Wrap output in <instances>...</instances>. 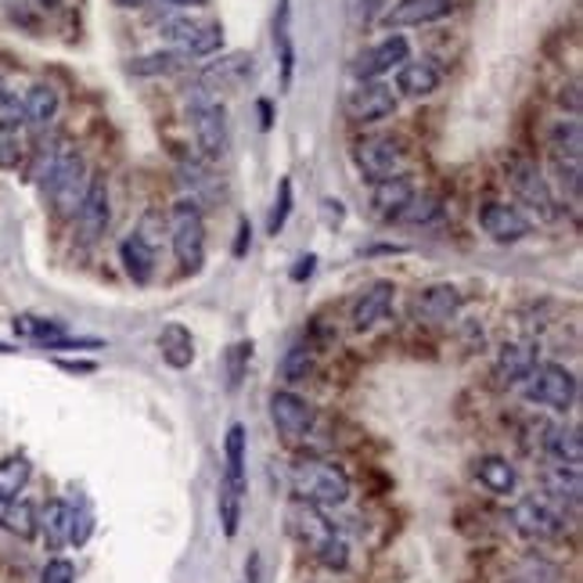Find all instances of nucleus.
<instances>
[{
    "mask_svg": "<svg viewBox=\"0 0 583 583\" xmlns=\"http://www.w3.org/2000/svg\"><path fill=\"white\" fill-rule=\"evenodd\" d=\"M33 177L43 187V195H48L54 216L72 221L76 209H80L83 195H86V187H91L94 173H91V166H86V158H83L76 141L54 137L51 144H43V149H40Z\"/></svg>",
    "mask_w": 583,
    "mask_h": 583,
    "instance_id": "nucleus-1",
    "label": "nucleus"
},
{
    "mask_svg": "<svg viewBox=\"0 0 583 583\" xmlns=\"http://www.w3.org/2000/svg\"><path fill=\"white\" fill-rule=\"evenodd\" d=\"M285 526L325 570L342 573L349 565V544L346 536L335 530V522L325 515V508L292 498V504L285 508Z\"/></svg>",
    "mask_w": 583,
    "mask_h": 583,
    "instance_id": "nucleus-2",
    "label": "nucleus"
},
{
    "mask_svg": "<svg viewBox=\"0 0 583 583\" xmlns=\"http://www.w3.org/2000/svg\"><path fill=\"white\" fill-rule=\"evenodd\" d=\"M288 487L296 501H310L317 508H339L349 501V475L335 461L325 458H303L292 464Z\"/></svg>",
    "mask_w": 583,
    "mask_h": 583,
    "instance_id": "nucleus-3",
    "label": "nucleus"
},
{
    "mask_svg": "<svg viewBox=\"0 0 583 583\" xmlns=\"http://www.w3.org/2000/svg\"><path fill=\"white\" fill-rule=\"evenodd\" d=\"M184 109H187V120H192L195 130V144L198 152L209 158H221L231 144V130H227V109L224 101L216 98L209 86H202L198 80L184 91Z\"/></svg>",
    "mask_w": 583,
    "mask_h": 583,
    "instance_id": "nucleus-4",
    "label": "nucleus"
},
{
    "mask_svg": "<svg viewBox=\"0 0 583 583\" xmlns=\"http://www.w3.org/2000/svg\"><path fill=\"white\" fill-rule=\"evenodd\" d=\"M242 501H245V426H231L224 440V479H221V522L224 536H238L242 526Z\"/></svg>",
    "mask_w": 583,
    "mask_h": 583,
    "instance_id": "nucleus-5",
    "label": "nucleus"
},
{
    "mask_svg": "<svg viewBox=\"0 0 583 583\" xmlns=\"http://www.w3.org/2000/svg\"><path fill=\"white\" fill-rule=\"evenodd\" d=\"M170 245L173 256L184 270H198L206 264V216L202 206H195L192 198H181L177 206L170 209Z\"/></svg>",
    "mask_w": 583,
    "mask_h": 583,
    "instance_id": "nucleus-6",
    "label": "nucleus"
},
{
    "mask_svg": "<svg viewBox=\"0 0 583 583\" xmlns=\"http://www.w3.org/2000/svg\"><path fill=\"white\" fill-rule=\"evenodd\" d=\"M508 173V184H512L515 198L522 202L526 209H533L541 221H555L559 216V198L551 192V181L544 177V170L533 163L526 155H512L504 163Z\"/></svg>",
    "mask_w": 583,
    "mask_h": 583,
    "instance_id": "nucleus-7",
    "label": "nucleus"
},
{
    "mask_svg": "<svg viewBox=\"0 0 583 583\" xmlns=\"http://www.w3.org/2000/svg\"><path fill=\"white\" fill-rule=\"evenodd\" d=\"M526 400L536 403V407H544V411H555V415H565V411H573V403H576V375L565 368V364H551V360H541L533 368V375L526 378Z\"/></svg>",
    "mask_w": 583,
    "mask_h": 583,
    "instance_id": "nucleus-8",
    "label": "nucleus"
},
{
    "mask_svg": "<svg viewBox=\"0 0 583 583\" xmlns=\"http://www.w3.org/2000/svg\"><path fill=\"white\" fill-rule=\"evenodd\" d=\"M158 37L170 43V51L184 54L187 62L192 58H213L224 48V29L216 22H198L187 19V14H173V19L158 22Z\"/></svg>",
    "mask_w": 583,
    "mask_h": 583,
    "instance_id": "nucleus-9",
    "label": "nucleus"
},
{
    "mask_svg": "<svg viewBox=\"0 0 583 583\" xmlns=\"http://www.w3.org/2000/svg\"><path fill=\"white\" fill-rule=\"evenodd\" d=\"M512 526L526 536V541H555L565 530V504L551 501L548 493H526L512 508Z\"/></svg>",
    "mask_w": 583,
    "mask_h": 583,
    "instance_id": "nucleus-10",
    "label": "nucleus"
},
{
    "mask_svg": "<svg viewBox=\"0 0 583 583\" xmlns=\"http://www.w3.org/2000/svg\"><path fill=\"white\" fill-rule=\"evenodd\" d=\"M403 141L400 137H389V134H371V137H360L354 141V163L364 173V181H386V177H397L403 170Z\"/></svg>",
    "mask_w": 583,
    "mask_h": 583,
    "instance_id": "nucleus-11",
    "label": "nucleus"
},
{
    "mask_svg": "<svg viewBox=\"0 0 583 583\" xmlns=\"http://www.w3.org/2000/svg\"><path fill=\"white\" fill-rule=\"evenodd\" d=\"M72 224H76V242L83 249H91L101 238H105V231L112 224V198H109V184L101 173L91 177V187H86V195L80 202L76 216H72Z\"/></svg>",
    "mask_w": 583,
    "mask_h": 583,
    "instance_id": "nucleus-12",
    "label": "nucleus"
},
{
    "mask_svg": "<svg viewBox=\"0 0 583 583\" xmlns=\"http://www.w3.org/2000/svg\"><path fill=\"white\" fill-rule=\"evenodd\" d=\"M400 105V94L382 80H364L346 98V115L354 123H382Z\"/></svg>",
    "mask_w": 583,
    "mask_h": 583,
    "instance_id": "nucleus-13",
    "label": "nucleus"
},
{
    "mask_svg": "<svg viewBox=\"0 0 583 583\" xmlns=\"http://www.w3.org/2000/svg\"><path fill=\"white\" fill-rule=\"evenodd\" d=\"M270 421H274V429H278L288 443H299L306 440V436L314 432V403L310 400H303L299 392H292V389H278L270 397Z\"/></svg>",
    "mask_w": 583,
    "mask_h": 583,
    "instance_id": "nucleus-14",
    "label": "nucleus"
},
{
    "mask_svg": "<svg viewBox=\"0 0 583 583\" xmlns=\"http://www.w3.org/2000/svg\"><path fill=\"white\" fill-rule=\"evenodd\" d=\"M464 306V296L458 285H426L411 296V317L421 325H450Z\"/></svg>",
    "mask_w": 583,
    "mask_h": 583,
    "instance_id": "nucleus-15",
    "label": "nucleus"
},
{
    "mask_svg": "<svg viewBox=\"0 0 583 583\" xmlns=\"http://www.w3.org/2000/svg\"><path fill=\"white\" fill-rule=\"evenodd\" d=\"M407 58H411V43H407V37H400V33H392V37H386L382 43H375V48H368V51H360L357 58H354V76L364 83V80H382L386 72H392V69H400Z\"/></svg>",
    "mask_w": 583,
    "mask_h": 583,
    "instance_id": "nucleus-16",
    "label": "nucleus"
},
{
    "mask_svg": "<svg viewBox=\"0 0 583 583\" xmlns=\"http://www.w3.org/2000/svg\"><path fill=\"white\" fill-rule=\"evenodd\" d=\"M479 227H483L498 245H515L533 235L530 216L519 206H508V202H487V206L479 209Z\"/></svg>",
    "mask_w": 583,
    "mask_h": 583,
    "instance_id": "nucleus-17",
    "label": "nucleus"
},
{
    "mask_svg": "<svg viewBox=\"0 0 583 583\" xmlns=\"http://www.w3.org/2000/svg\"><path fill=\"white\" fill-rule=\"evenodd\" d=\"M536 364H541L536 342H526V339L504 342L498 349V357H493V378H498L501 386H522L533 375Z\"/></svg>",
    "mask_w": 583,
    "mask_h": 583,
    "instance_id": "nucleus-18",
    "label": "nucleus"
},
{
    "mask_svg": "<svg viewBox=\"0 0 583 583\" xmlns=\"http://www.w3.org/2000/svg\"><path fill=\"white\" fill-rule=\"evenodd\" d=\"M392 299H397V285L392 282H371L368 288L354 299V310H349V325L357 331H371L378 328L392 310Z\"/></svg>",
    "mask_w": 583,
    "mask_h": 583,
    "instance_id": "nucleus-19",
    "label": "nucleus"
},
{
    "mask_svg": "<svg viewBox=\"0 0 583 583\" xmlns=\"http://www.w3.org/2000/svg\"><path fill=\"white\" fill-rule=\"evenodd\" d=\"M253 76V54L245 51H231V54H221L213 58V62H206L198 69V83L209 86V91H235V86H242L245 80Z\"/></svg>",
    "mask_w": 583,
    "mask_h": 583,
    "instance_id": "nucleus-20",
    "label": "nucleus"
},
{
    "mask_svg": "<svg viewBox=\"0 0 583 583\" xmlns=\"http://www.w3.org/2000/svg\"><path fill=\"white\" fill-rule=\"evenodd\" d=\"M454 11V0H397L392 8H386L382 25L386 29H411V25H432L447 19Z\"/></svg>",
    "mask_w": 583,
    "mask_h": 583,
    "instance_id": "nucleus-21",
    "label": "nucleus"
},
{
    "mask_svg": "<svg viewBox=\"0 0 583 583\" xmlns=\"http://www.w3.org/2000/svg\"><path fill=\"white\" fill-rule=\"evenodd\" d=\"M440 83H443V72L436 69L429 58H407V62L397 69V94L403 98H429L440 91Z\"/></svg>",
    "mask_w": 583,
    "mask_h": 583,
    "instance_id": "nucleus-22",
    "label": "nucleus"
},
{
    "mask_svg": "<svg viewBox=\"0 0 583 583\" xmlns=\"http://www.w3.org/2000/svg\"><path fill=\"white\" fill-rule=\"evenodd\" d=\"M418 192H415V184L407 181V177H386V181H375L371 184V206L375 213L382 216V221H397V216L407 209V202H411Z\"/></svg>",
    "mask_w": 583,
    "mask_h": 583,
    "instance_id": "nucleus-23",
    "label": "nucleus"
},
{
    "mask_svg": "<svg viewBox=\"0 0 583 583\" xmlns=\"http://www.w3.org/2000/svg\"><path fill=\"white\" fill-rule=\"evenodd\" d=\"M58 109H62V98H58V91L51 83H33L22 94L25 126H33V130H48L58 120Z\"/></svg>",
    "mask_w": 583,
    "mask_h": 583,
    "instance_id": "nucleus-24",
    "label": "nucleus"
},
{
    "mask_svg": "<svg viewBox=\"0 0 583 583\" xmlns=\"http://www.w3.org/2000/svg\"><path fill=\"white\" fill-rule=\"evenodd\" d=\"M475 479L493 493V498H512V493L519 490L515 464L508 458H498V454H487V458L475 461Z\"/></svg>",
    "mask_w": 583,
    "mask_h": 583,
    "instance_id": "nucleus-25",
    "label": "nucleus"
},
{
    "mask_svg": "<svg viewBox=\"0 0 583 583\" xmlns=\"http://www.w3.org/2000/svg\"><path fill=\"white\" fill-rule=\"evenodd\" d=\"M544 454L548 461L565 464V469H580L583 464V440L573 426H548L544 429Z\"/></svg>",
    "mask_w": 583,
    "mask_h": 583,
    "instance_id": "nucleus-26",
    "label": "nucleus"
},
{
    "mask_svg": "<svg viewBox=\"0 0 583 583\" xmlns=\"http://www.w3.org/2000/svg\"><path fill=\"white\" fill-rule=\"evenodd\" d=\"M158 354H163L173 371H187L195 364V335L173 320V325L158 331Z\"/></svg>",
    "mask_w": 583,
    "mask_h": 583,
    "instance_id": "nucleus-27",
    "label": "nucleus"
},
{
    "mask_svg": "<svg viewBox=\"0 0 583 583\" xmlns=\"http://www.w3.org/2000/svg\"><path fill=\"white\" fill-rule=\"evenodd\" d=\"M69 526H72L69 501H62V498L43 501V508H40V533L37 536H43L48 551H62L69 544Z\"/></svg>",
    "mask_w": 583,
    "mask_h": 583,
    "instance_id": "nucleus-28",
    "label": "nucleus"
},
{
    "mask_svg": "<svg viewBox=\"0 0 583 583\" xmlns=\"http://www.w3.org/2000/svg\"><path fill=\"white\" fill-rule=\"evenodd\" d=\"M541 483H544V493L551 501H559L565 508H576L580 504V493H583V479H580V469H565V464H544L541 472Z\"/></svg>",
    "mask_w": 583,
    "mask_h": 583,
    "instance_id": "nucleus-29",
    "label": "nucleus"
},
{
    "mask_svg": "<svg viewBox=\"0 0 583 583\" xmlns=\"http://www.w3.org/2000/svg\"><path fill=\"white\" fill-rule=\"evenodd\" d=\"M0 530H8L19 541H33L40 533V508L29 498H14L0 508Z\"/></svg>",
    "mask_w": 583,
    "mask_h": 583,
    "instance_id": "nucleus-30",
    "label": "nucleus"
},
{
    "mask_svg": "<svg viewBox=\"0 0 583 583\" xmlns=\"http://www.w3.org/2000/svg\"><path fill=\"white\" fill-rule=\"evenodd\" d=\"M120 264L134 285H149L152 274H155V249L152 245H144L137 235H126L120 242Z\"/></svg>",
    "mask_w": 583,
    "mask_h": 583,
    "instance_id": "nucleus-31",
    "label": "nucleus"
},
{
    "mask_svg": "<svg viewBox=\"0 0 583 583\" xmlns=\"http://www.w3.org/2000/svg\"><path fill=\"white\" fill-rule=\"evenodd\" d=\"M274 48H278L282 62V86H292V65H296V48H292V0H278L274 11Z\"/></svg>",
    "mask_w": 583,
    "mask_h": 583,
    "instance_id": "nucleus-32",
    "label": "nucleus"
},
{
    "mask_svg": "<svg viewBox=\"0 0 583 583\" xmlns=\"http://www.w3.org/2000/svg\"><path fill=\"white\" fill-rule=\"evenodd\" d=\"M29 479H33V461H29L25 454L0 458V508H4L8 501H14V498H22Z\"/></svg>",
    "mask_w": 583,
    "mask_h": 583,
    "instance_id": "nucleus-33",
    "label": "nucleus"
},
{
    "mask_svg": "<svg viewBox=\"0 0 583 583\" xmlns=\"http://www.w3.org/2000/svg\"><path fill=\"white\" fill-rule=\"evenodd\" d=\"M11 328L22 335V339H33V342H51V339H62V335H69L65 320L58 317H37V314H19L11 320Z\"/></svg>",
    "mask_w": 583,
    "mask_h": 583,
    "instance_id": "nucleus-34",
    "label": "nucleus"
},
{
    "mask_svg": "<svg viewBox=\"0 0 583 583\" xmlns=\"http://www.w3.org/2000/svg\"><path fill=\"white\" fill-rule=\"evenodd\" d=\"M187 65L192 62L177 51H155V54L134 58V62H130V72H134V76H173V72H181Z\"/></svg>",
    "mask_w": 583,
    "mask_h": 583,
    "instance_id": "nucleus-35",
    "label": "nucleus"
},
{
    "mask_svg": "<svg viewBox=\"0 0 583 583\" xmlns=\"http://www.w3.org/2000/svg\"><path fill=\"white\" fill-rule=\"evenodd\" d=\"M551 155H573V158H583V126L576 115L570 120L555 123L551 130Z\"/></svg>",
    "mask_w": 583,
    "mask_h": 583,
    "instance_id": "nucleus-36",
    "label": "nucleus"
},
{
    "mask_svg": "<svg viewBox=\"0 0 583 583\" xmlns=\"http://www.w3.org/2000/svg\"><path fill=\"white\" fill-rule=\"evenodd\" d=\"M249 360H253V342H249V339L227 346V354H224V375H227V389H231V392H238V386L245 382V375H249Z\"/></svg>",
    "mask_w": 583,
    "mask_h": 583,
    "instance_id": "nucleus-37",
    "label": "nucleus"
},
{
    "mask_svg": "<svg viewBox=\"0 0 583 583\" xmlns=\"http://www.w3.org/2000/svg\"><path fill=\"white\" fill-rule=\"evenodd\" d=\"M551 170H555V181L562 187V195L570 198V206H580V158L573 155H551Z\"/></svg>",
    "mask_w": 583,
    "mask_h": 583,
    "instance_id": "nucleus-38",
    "label": "nucleus"
},
{
    "mask_svg": "<svg viewBox=\"0 0 583 583\" xmlns=\"http://www.w3.org/2000/svg\"><path fill=\"white\" fill-rule=\"evenodd\" d=\"M314 368V354H310V346H292L285 360H282V378L288 386H299L306 382V375H310Z\"/></svg>",
    "mask_w": 583,
    "mask_h": 583,
    "instance_id": "nucleus-39",
    "label": "nucleus"
},
{
    "mask_svg": "<svg viewBox=\"0 0 583 583\" xmlns=\"http://www.w3.org/2000/svg\"><path fill=\"white\" fill-rule=\"evenodd\" d=\"M134 235L144 242V245H152V249H158L163 245V238H170V221L163 216V209H144L141 216V224Z\"/></svg>",
    "mask_w": 583,
    "mask_h": 583,
    "instance_id": "nucleus-40",
    "label": "nucleus"
},
{
    "mask_svg": "<svg viewBox=\"0 0 583 583\" xmlns=\"http://www.w3.org/2000/svg\"><path fill=\"white\" fill-rule=\"evenodd\" d=\"M72 508V526H69V544L72 548H83L86 541H91V533H94V512H91V504H86L83 498L76 504H69Z\"/></svg>",
    "mask_w": 583,
    "mask_h": 583,
    "instance_id": "nucleus-41",
    "label": "nucleus"
},
{
    "mask_svg": "<svg viewBox=\"0 0 583 583\" xmlns=\"http://www.w3.org/2000/svg\"><path fill=\"white\" fill-rule=\"evenodd\" d=\"M436 216H440V202L429 198V195H415L407 202V209L397 216L400 224H432Z\"/></svg>",
    "mask_w": 583,
    "mask_h": 583,
    "instance_id": "nucleus-42",
    "label": "nucleus"
},
{
    "mask_svg": "<svg viewBox=\"0 0 583 583\" xmlns=\"http://www.w3.org/2000/svg\"><path fill=\"white\" fill-rule=\"evenodd\" d=\"M25 155L22 130H0V170H14Z\"/></svg>",
    "mask_w": 583,
    "mask_h": 583,
    "instance_id": "nucleus-43",
    "label": "nucleus"
},
{
    "mask_svg": "<svg viewBox=\"0 0 583 583\" xmlns=\"http://www.w3.org/2000/svg\"><path fill=\"white\" fill-rule=\"evenodd\" d=\"M519 583H555L559 580V570L544 559H526L519 565Z\"/></svg>",
    "mask_w": 583,
    "mask_h": 583,
    "instance_id": "nucleus-44",
    "label": "nucleus"
},
{
    "mask_svg": "<svg viewBox=\"0 0 583 583\" xmlns=\"http://www.w3.org/2000/svg\"><path fill=\"white\" fill-rule=\"evenodd\" d=\"M288 213H292V181L285 177V181L278 184V198H274V209H270V221H267L270 235H278V231L285 227Z\"/></svg>",
    "mask_w": 583,
    "mask_h": 583,
    "instance_id": "nucleus-45",
    "label": "nucleus"
},
{
    "mask_svg": "<svg viewBox=\"0 0 583 583\" xmlns=\"http://www.w3.org/2000/svg\"><path fill=\"white\" fill-rule=\"evenodd\" d=\"M25 115H22V98L4 91L0 94V130H22Z\"/></svg>",
    "mask_w": 583,
    "mask_h": 583,
    "instance_id": "nucleus-46",
    "label": "nucleus"
},
{
    "mask_svg": "<svg viewBox=\"0 0 583 583\" xmlns=\"http://www.w3.org/2000/svg\"><path fill=\"white\" fill-rule=\"evenodd\" d=\"M40 583H76V570H72L69 559H58V555H54L48 565H43Z\"/></svg>",
    "mask_w": 583,
    "mask_h": 583,
    "instance_id": "nucleus-47",
    "label": "nucleus"
},
{
    "mask_svg": "<svg viewBox=\"0 0 583 583\" xmlns=\"http://www.w3.org/2000/svg\"><path fill=\"white\" fill-rule=\"evenodd\" d=\"M314 267H317V256L314 253H306L296 267H292V282H306L314 274Z\"/></svg>",
    "mask_w": 583,
    "mask_h": 583,
    "instance_id": "nucleus-48",
    "label": "nucleus"
},
{
    "mask_svg": "<svg viewBox=\"0 0 583 583\" xmlns=\"http://www.w3.org/2000/svg\"><path fill=\"white\" fill-rule=\"evenodd\" d=\"M249 245H253V227H249V221H242V224H238V242H235V256L242 259L245 253H249Z\"/></svg>",
    "mask_w": 583,
    "mask_h": 583,
    "instance_id": "nucleus-49",
    "label": "nucleus"
},
{
    "mask_svg": "<svg viewBox=\"0 0 583 583\" xmlns=\"http://www.w3.org/2000/svg\"><path fill=\"white\" fill-rule=\"evenodd\" d=\"M62 364L65 371H80V375H91V371H98V364H86V360H58Z\"/></svg>",
    "mask_w": 583,
    "mask_h": 583,
    "instance_id": "nucleus-50",
    "label": "nucleus"
},
{
    "mask_svg": "<svg viewBox=\"0 0 583 583\" xmlns=\"http://www.w3.org/2000/svg\"><path fill=\"white\" fill-rule=\"evenodd\" d=\"M163 4L177 8V11H187V8H202V4H206V0H163Z\"/></svg>",
    "mask_w": 583,
    "mask_h": 583,
    "instance_id": "nucleus-51",
    "label": "nucleus"
},
{
    "mask_svg": "<svg viewBox=\"0 0 583 583\" xmlns=\"http://www.w3.org/2000/svg\"><path fill=\"white\" fill-rule=\"evenodd\" d=\"M259 115H264V130H270V123H274V120H270V115H274V109H270V101H267V98L259 101Z\"/></svg>",
    "mask_w": 583,
    "mask_h": 583,
    "instance_id": "nucleus-52",
    "label": "nucleus"
},
{
    "mask_svg": "<svg viewBox=\"0 0 583 583\" xmlns=\"http://www.w3.org/2000/svg\"><path fill=\"white\" fill-rule=\"evenodd\" d=\"M120 4H123V8H144L149 0H120Z\"/></svg>",
    "mask_w": 583,
    "mask_h": 583,
    "instance_id": "nucleus-53",
    "label": "nucleus"
},
{
    "mask_svg": "<svg viewBox=\"0 0 583 583\" xmlns=\"http://www.w3.org/2000/svg\"><path fill=\"white\" fill-rule=\"evenodd\" d=\"M37 4H43V8H54V4H62V0H37Z\"/></svg>",
    "mask_w": 583,
    "mask_h": 583,
    "instance_id": "nucleus-54",
    "label": "nucleus"
},
{
    "mask_svg": "<svg viewBox=\"0 0 583 583\" xmlns=\"http://www.w3.org/2000/svg\"><path fill=\"white\" fill-rule=\"evenodd\" d=\"M0 354H19V349H14V346H4V342H0Z\"/></svg>",
    "mask_w": 583,
    "mask_h": 583,
    "instance_id": "nucleus-55",
    "label": "nucleus"
},
{
    "mask_svg": "<svg viewBox=\"0 0 583 583\" xmlns=\"http://www.w3.org/2000/svg\"><path fill=\"white\" fill-rule=\"evenodd\" d=\"M8 91V86H4V80H0V94H4Z\"/></svg>",
    "mask_w": 583,
    "mask_h": 583,
    "instance_id": "nucleus-56",
    "label": "nucleus"
}]
</instances>
